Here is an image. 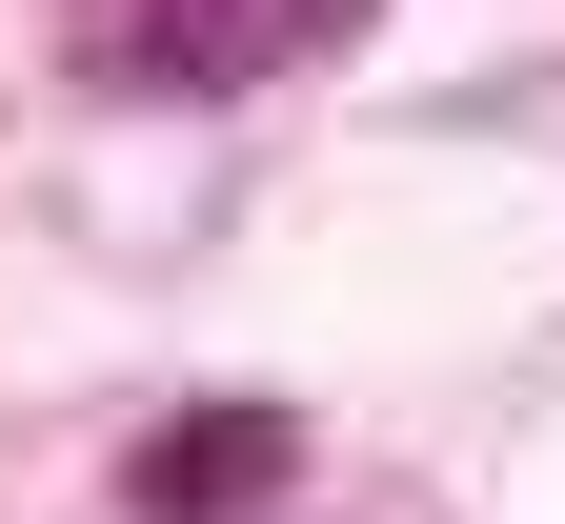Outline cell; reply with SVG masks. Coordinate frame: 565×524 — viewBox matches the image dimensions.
<instances>
[{
  "label": "cell",
  "instance_id": "1",
  "mask_svg": "<svg viewBox=\"0 0 565 524\" xmlns=\"http://www.w3.org/2000/svg\"><path fill=\"white\" fill-rule=\"evenodd\" d=\"M384 0H61V41H82V82H141V101H243L282 61L364 41Z\"/></svg>",
  "mask_w": 565,
  "mask_h": 524
},
{
  "label": "cell",
  "instance_id": "2",
  "mask_svg": "<svg viewBox=\"0 0 565 524\" xmlns=\"http://www.w3.org/2000/svg\"><path fill=\"white\" fill-rule=\"evenodd\" d=\"M282 464H303V424H282V404H182V424L121 443V504H141V524H243Z\"/></svg>",
  "mask_w": 565,
  "mask_h": 524
}]
</instances>
